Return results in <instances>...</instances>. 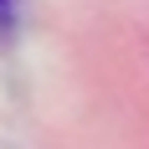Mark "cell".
Returning <instances> with one entry per match:
<instances>
[{
  "label": "cell",
  "mask_w": 149,
  "mask_h": 149,
  "mask_svg": "<svg viewBox=\"0 0 149 149\" xmlns=\"http://www.w3.org/2000/svg\"><path fill=\"white\" fill-rule=\"evenodd\" d=\"M0 5H5V0H0Z\"/></svg>",
  "instance_id": "cell-1"
}]
</instances>
